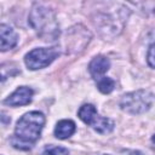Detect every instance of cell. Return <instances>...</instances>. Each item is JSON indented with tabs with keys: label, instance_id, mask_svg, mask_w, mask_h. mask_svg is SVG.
Listing matches in <instances>:
<instances>
[{
	"label": "cell",
	"instance_id": "obj_7",
	"mask_svg": "<svg viewBox=\"0 0 155 155\" xmlns=\"http://www.w3.org/2000/svg\"><path fill=\"white\" fill-rule=\"evenodd\" d=\"M18 42V35L16 34V31L6 25V24H1L0 25V47L1 51H7L13 48Z\"/></svg>",
	"mask_w": 155,
	"mask_h": 155
},
{
	"label": "cell",
	"instance_id": "obj_1",
	"mask_svg": "<svg viewBox=\"0 0 155 155\" xmlns=\"http://www.w3.org/2000/svg\"><path fill=\"white\" fill-rule=\"evenodd\" d=\"M45 125V116L40 111L25 113L16 124L15 134L11 143L15 148L28 150L39 139L41 130Z\"/></svg>",
	"mask_w": 155,
	"mask_h": 155
},
{
	"label": "cell",
	"instance_id": "obj_11",
	"mask_svg": "<svg viewBox=\"0 0 155 155\" xmlns=\"http://www.w3.org/2000/svg\"><path fill=\"white\" fill-rule=\"evenodd\" d=\"M40 155H69L68 149L63 147H56V145H47L44 148Z\"/></svg>",
	"mask_w": 155,
	"mask_h": 155
},
{
	"label": "cell",
	"instance_id": "obj_9",
	"mask_svg": "<svg viewBox=\"0 0 155 155\" xmlns=\"http://www.w3.org/2000/svg\"><path fill=\"white\" fill-rule=\"evenodd\" d=\"M76 130L75 122L71 120H61L57 122L54 128V136L58 139H67L69 138Z\"/></svg>",
	"mask_w": 155,
	"mask_h": 155
},
{
	"label": "cell",
	"instance_id": "obj_2",
	"mask_svg": "<svg viewBox=\"0 0 155 155\" xmlns=\"http://www.w3.org/2000/svg\"><path fill=\"white\" fill-rule=\"evenodd\" d=\"M28 22L45 41H52L59 35V27L54 12L44 5H34L29 13Z\"/></svg>",
	"mask_w": 155,
	"mask_h": 155
},
{
	"label": "cell",
	"instance_id": "obj_5",
	"mask_svg": "<svg viewBox=\"0 0 155 155\" xmlns=\"http://www.w3.org/2000/svg\"><path fill=\"white\" fill-rule=\"evenodd\" d=\"M59 56L57 47H39L28 52L24 57V63L30 70H38L51 64Z\"/></svg>",
	"mask_w": 155,
	"mask_h": 155
},
{
	"label": "cell",
	"instance_id": "obj_12",
	"mask_svg": "<svg viewBox=\"0 0 155 155\" xmlns=\"http://www.w3.org/2000/svg\"><path fill=\"white\" fill-rule=\"evenodd\" d=\"M147 61L151 68H155V44L150 45L148 50V54H147Z\"/></svg>",
	"mask_w": 155,
	"mask_h": 155
},
{
	"label": "cell",
	"instance_id": "obj_6",
	"mask_svg": "<svg viewBox=\"0 0 155 155\" xmlns=\"http://www.w3.org/2000/svg\"><path fill=\"white\" fill-rule=\"evenodd\" d=\"M31 97H33V90L27 86H21L4 101V104L10 107L27 105L31 102Z\"/></svg>",
	"mask_w": 155,
	"mask_h": 155
},
{
	"label": "cell",
	"instance_id": "obj_14",
	"mask_svg": "<svg viewBox=\"0 0 155 155\" xmlns=\"http://www.w3.org/2000/svg\"><path fill=\"white\" fill-rule=\"evenodd\" d=\"M151 139H153V142H154V143H155V134H154V136H153V138H151Z\"/></svg>",
	"mask_w": 155,
	"mask_h": 155
},
{
	"label": "cell",
	"instance_id": "obj_10",
	"mask_svg": "<svg viewBox=\"0 0 155 155\" xmlns=\"http://www.w3.org/2000/svg\"><path fill=\"white\" fill-rule=\"evenodd\" d=\"M97 87L102 93L107 94V93H110L115 88V81L111 78L103 76L97 80Z\"/></svg>",
	"mask_w": 155,
	"mask_h": 155
},
{
	"label": "cell",
	"instance_id": "obj_4",
	"mask_svg": "<svg viewBox=\"0 0 155 155\" xmlns=\"http://www.w3.org/2000/svg\"><path fill=\"white\" fill-rule=\"evenodd\" d=\"M78 115L80 117V120H82L85 124H87L88 126H91L94 131H97L98 133H110L114 128V122L109 117H103L98 114V111L96 110L94 105L92 104H84L80 107Z\"/></svg>",
	"mask_w": 155,
	"mask_h": 155
},
{
	"label": "cell",
	"instance_id": "obj_8",
	"mask_svg": "<svg viewBox=\"0 0 155 155\" xmlns=\"http://www.w3.org/2000/svg\"><path fill=\"white\" fill-rule=\"evenodd\" d=\"M110 62L107 57L104 56H96L88 64V70L90 74L92 75L93 79L98 80L104 76V74L109 70Z\"/></svg>",
	"mask_w": 155,
	"mask_h": 155
},
{
	"label": "cell",
	"instance_id": "obj_13",
	"mask_svg": "<svg viewBox=\"0 0 155 155\" xmlns=\"http://www.w3.org/2000/svg\"><path fill=\"white\" fill-rule=\"evenodd\" d=\"M126 155H143V154L140 151H138V150H127Z\"/></svg>",
	"mask_w": 155,
	"mask_h": 155
},
{
	"label": "cell",
	"instance_id": "obj_3",
	"mask_svg": "<svg viewBox=\"0 0 155 155\" xmlns=\"http://www.w3.org/2000/svg\"><path fill=\"white\" fill-rule=\"evenodd\" d=\"M155 101V96L148 90H137L126 93L120 99V108L132 115L148 111Z\"/></svg>",
	"mask_w": 155,
	"mask_h": 155
}]
</instances>
